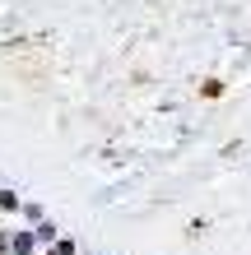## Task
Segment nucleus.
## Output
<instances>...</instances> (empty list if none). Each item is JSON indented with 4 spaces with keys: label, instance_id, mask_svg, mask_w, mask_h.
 I'll list each match as a JSON object with an SVG mask.
<instances>
[{
    "label": "nucleus",
    "instance_id": "5",
    "mask_svg": "<svg viewBox=\"0 0 251 255\" xmlns=\"http://www.w3.org/2000/svg\"><path fill=\"white\" fill-rule=\"evenodd\" d=\"M47 251H51V255H79V246L70 242V237H56V242H51Z\"/></svg>",
    "mask_w": 251,
    "mask_h": 255
},
{
    "label": "nucleus",
    "instance_id": "6",
    "mask_svg": "<svg viewBox=\"0 0 251 255\" xmlns=\"http://www.w3.org/2000/svg\"><path fill=\"white\" fill-rule=\"evenodd\" d=\"M23 223H28V228H37V223H42V209L37 204H23Z\"/></svg>",
    "mask_w": 251,
    "mask_h": 255
},
{
    "label": "nucleus",
    "instance_id": "2",
    "mask_svg": "<svg viewBox=\"0 0 251 255\" xmlns=\"http://www.w3.org/2000/svg\"><path fill=\"white\" fill-rule=\"evenodd\" d=\"M0 214H9V218H14V214H23V200H19L9 186H0Z\"/></svg>",
    "mask_w": 251,
    "mask_h": 255
},
{
    "label": "nucleus",
    "instance_id": "3",
    "mask_svg": "<svg viewBox=\"0 0 251 255\" xmlns=\"http://www.w3.org/2000/svg\"><path fill=\"white\" fill-rule=\"evenodd\" d=\"M33 237H37V246H51V242H56L61 232H56V223H51V218H42L37 228H33Z\"/></svg>",
    "mask_w": 251,
    "mask_h": 255
},
{
    "label": "nucleus",
    "instance_id": "7",
    "mask_svg": "<svg viewBox=\"0 0 251 255\" xmlns=\"http://www.w3.org/2000/svg\"><path fill=\"white\" fill-rule=\"evenodd\" d=\"M0 255H9V232H0Z\"/></svg>",
    "mask_w": 251,
    "mask_h": 255
},
{
    "label": "nucleus",
    "instance_id": "1",
    "mask_svg": "<svg viewBox=\"0 0 251 255\" xmlns=\"http://www.w3.org/2000/svg\"><path fill=\"white\" fill-rule=\"evenodd\" d=\"M9 255H42L33 228H14V232H9Z\"/></svg>",
    "mask_w": 251,
    "mask_h": 255
},
{
    "label": "nucleus",
    "instance_id": "4",
    "mask_svg": "<svg viewBox=\"0 0 251 255\" xmlns=\"http://www.w3.org/2000/svg\"><path fill=\"white\" fill-rule=\"evenodd\" d=\"M200 98H205V102L224 98V79H205V84H200Z\"/></svg>",
    "mask_w": 251,
    "mask_h": 255
}]
</instances>
